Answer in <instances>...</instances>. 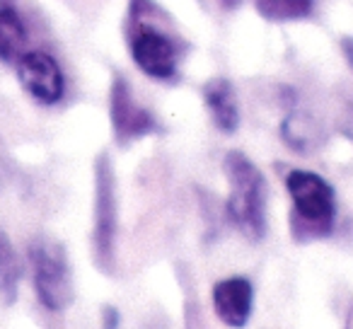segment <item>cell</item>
Returning a JSON list of instances; mask_svg holds the SVG:
<instances>
[{
	"mask_svg": "<svg viewBox=\"0 0 353 329\" xmlns=\"http://www.w3.org/2000/svg\"><path fill=\"white\" fill-rule=\"evenodd\" d=\"M252 303H254V288L242 276H232L213 286V310L228 327H245L250 322Z\"/></svg>",
	"mask_w": 353,
	"mask_h": 329,
	"instance_id": "cell-8",
	"label": "cell"
},
{
	"mask_svg": "<svg viewBox=\"0 0 353 329\" xmlns=\"http://www.w3.org/2000/svg\"><path fill=\"white\" fill-rule=\"evenodd\" d=\"M114 240H117V197H114V175L107 155L97 162V199H94V250L102 266L112 269Z\"/></svg>",
	"mask_w": 353,
	"mask_h": 329,
	"instance_id": "cell-4",
	"label": "cell"
},
{
	"mask_svg": "<svg viewBox=\"0 0 353 329\" xmlns=\"http://www.w3.org/2000/svg\"><path fill=\"white\" fill-rule=\"evenodd\" d=\"M341 131L346 133V136L353 141V104L346 109V112H343V117H341Z\"/></svg>",
	"mask_w": 353,
	"mask_h": 329,
	"instance_id": "cell-13",
	"label": "cell"
},
{
	"mask_svg": "<svg viewBox=\"0 0 353 329\" xmlns=\"http://www.w3.org/2000/svg\"><path fill=\"white\" fill-rule=\"evenodd\" d=\"M119 312L114 308H104V329H117Z\"/></svg>",
	"mask_w": 353,
	"mask_h": 329,
	"instance_id": "cell-14",
	"label": "cell"
},
{
	"mask_svg": "<svg viewBox=\"0 0 353 329\" xmlns=\"http://www.w3.org/2000/svg\"><path fill=\"white\" fill-rule=\"evenodd\" d=\"M341 49H343V54H346V59H348V63H351V68H353V39H341Z\"/></svg>",
	"mask_w": 353,
	"mask_h": 329,
	"instance_id": "cell-15",
	"label": "cell"
},
{
	"mask_svg": "<svg viewBox=\"0 0 353 329\" xmlns=\"http://www.w3.org/2000/svg\"><path fill=\"white\" fill-rule=\"evenodd\" d=\"M27 41H30V34H27L20 12L10 6H3L0 8V59L17 63V59L27 54Z\"/></svg>",
	"mask_w": 353,
	"mask_h": 329,
	"instance_id": "cell-10",
	"label": "cell"
},
{
	"mask_svg": "<svg viewBox=\"0 0 353 329\" xmlns=\"http://www.w3.org/2000/svg\"><path fill=\"white\" fill-rule=\"evenodd\" d=\"M30 261L41 305L49 310H63L73 298L68 259H65L63 247L51 237H37L30 245Z\"/></svg>",
	"mask_w": 353,
	"mask_h": 329,
	"instance_id": "cell-3",
	"label": "cell"
},
{
	"mask_svg": "<svg viewBox=\"0 0 353 329\" xmlns=\"http://www.w3.org/2000/svg\"><path fill=\"white\" fill-rule=\"evenodd\" d=\"M203 102H206V109L211 112L213 123L221 131L232 133L240 126V104H237V94L232 90L230 80H208L203 85Z\"/></svg>",
	"mask_w": 353,
	"mask_h": 329,
	"instance_id": "cell-9",
	"label": "cell"
},
{
	"mask_svg": "<svg viewBox=\"0 0 353 329\" xmlns=\"http://www.w3.org/2000/svg\"><path fill=\"white\" fill-rule=\"evenodd\" d=\"M285 189L293 201L300 232L312 237L329 235L336 218V197L332 184L307 170H293L285 177Z\"/></svg>",
	"mask_w": 353,
	"mask_h": 329,
	"instance_id": "cell-2",
	"label": "cell"
},
{
	"mask_svg": "<svg viewBox=\"0 0 353 329\" xmlns=\"http://www.w3.org/2000/svg\"><path fill=\"white\" fill-rule=\"evenodd\" d=\"M112 123L117 131L119 141H131V138H141L155 128V119L148 109L133 99L131 88L126 80L117 78L112 88Z\"/></svg>",
	"mask_w": 353,
	"mask_h": 329,
	"instance_id": "cell-7",
	"label": "cell"
},
{
	"mask_svg": "<svg viewBox=\"0 0 353 329\" xmlns=\"http://www.w3.org/2000/svg\"><path fill=\"white\" fill-rule=\"evenodd\" d=\"M131 56L145 75L167 80L176 73V49L162 32L143 27L131 39Z\"/></svg>",
	"mask_w": 353,
	"mask_h": 329,
	"instance_id": "cell-6",
	"label": "cell"
},
{
	"mask_svg": "<svg viewBox=\"0 0 353 329\" xmlns=\"http://www.w3.org/2000/svg\"><path fill=\"white\" fill-rule=\"evenodd\" d=\"M261 12L279 20H290V17H305L312 8V0H259Z\"/></svg>",
	"mask_w": 353,
	"mask_h": 329,
	"instance_id": "cell-12",
	"label": "cell"
},
{
	"mask_svg": "<svg viewBox=\"0 0 353 329\" xmlns=\"http://www.w3.org/2000/svg\"><path fill=\"white\" fill-rule=\"evenodd\" d=\"M17 78L22 88L41 104H56L63 97L65 80L61 66L46 51H27L17 59Z\"/></svg>",
	"mask_w": 353,
	"mask_h": 329,
	"instance_id": "cell-5",
	"label": "cell"
},
{
	"mask_svg": "<svg viewBox=\"0 0 353 329\" xmlns=\"http://www.w3.org/2000/svg\"><path fill=\"white\" fill-rule=\"evenodd\" d=\"M20 276H22L20 257H17L15 247L8 240L6 232L0 230V295L6 300H15Z\"/></svg>",
	"mask_w": 353,
	"mask_h": 329,
	"instance_id": "cell-11",
	"label": "cell"
},
{
	"mask_svg": "<svg viewBox=\"0 0 353 329\" xmlns=\"http://www.w3.org/2000/svg\"><path fill=\"white\" fill-rule=\"evenodd\" d=\"M225 177L230 182L228 218L250 240H261L266 232V182L254 162L245 152H228L223 162Z\"/></svg>",
	"mask_w": 353,
	"mask_h": 329,
	"instance_id": "cell-1",
	"label": "cell"
}]
</instances>
